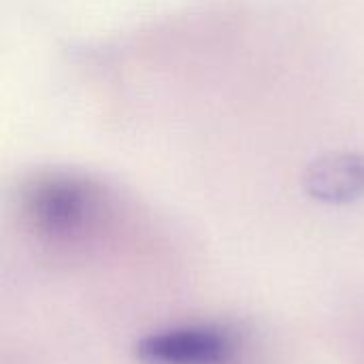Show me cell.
Masks as SVG:
<instances>
[{"instance_id": "3", "label": "cell", "mask_w": 364, "mask_h": 364, "mask_svg": "<svg viewBox=\"0 0 364 364\" xmlns=\"http://www.w3.org/2000/svg\"><path fill=\"white\" fill-rule=\"evenodd\" d=\"M309 188L318 198L343 203L358 196L364 188V164L358 158H333L311 173Z\"/></svg>"}, {"instance_id": "1", "label": "cell", "mask_w": 364, "mask_h": 364, "mask_svg": "<svg viewBox=\"0 0 364 364\" xmlns=\"http://www.w3.org/2000/svg\"><path fill=\"white\" fill-rule=\"evenodd\" d=\"M23 215L45 241L60 245L83 243L102 226L105 200L100 190L75 175H45L23 192Z\"/></svg>"}, {"instance_id": "2", "label": "cell", "mask_w": 364, "mask_h": 364, "mask_svg": "<svg viewBox=\"0 0 364 364\" xmlns=\"http://www.w3.org/2000/svg\"><path fill=\"white\" fill-rule=\"evenodd\" d=\"M141 364H239L243 346L222 324H183L156 331L134 348Z\"/></svg>"}]
</instances>
